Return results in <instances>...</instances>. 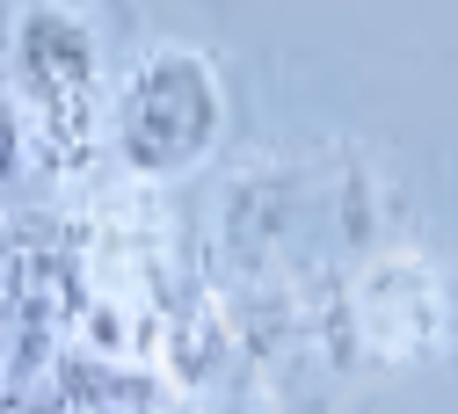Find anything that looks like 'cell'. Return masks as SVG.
<instances>
[{"label":"cell","instance_id":"4","mask_svg":"<svg viewBox=\"0 0 458 414\" xmlns=\"http://www.w3.org/2000/svg\"><path fill=\"white\" fill-rule=\"evenodd\" d=\"M30 153H37V131H30V109L8 95V80H0V190L15 182V174L30 167Z\"/></svg>","mask_w":458,"mask_h":414},{"label":"cell","instance_id":"2","mask_svg":"<svg viewBox=\"0 0 458 414\" xmlns=\"http://www.w3.org/2000/svg\"><path fill=\"white\" fill-rule=\"evenodd\" d=\"M8 95L30 109V131L59 153H81L109 139V102H102V37L73 0H22L8 44H0Z\"/></svg>","mask_w":458,"mask_h":414},{"label":"cell","instance_id":"1","mask_svg":"<svg viewBox=\"0 0 458 414\" xmlns=\"http://www.w3.org/2000/svg\"><path fill=\"white\" fill-rule=\"evenodd\" d=\"M225 139V73L197 44H153L109 95V146L139 182H182Z\"/></svg>","mask_w":458,"mask_h":414},{"label":"cell","instance_id":"3","mask_svg":"<svg viewBox=\"0 0 458 414\" xmlns=\"http://www.w3.org/2000/svg\"><path fill=\"white\" fill-rule=\"evenodd\" d=\"M350 313L378 357H429L444 342V283L422 255H378L350 283Z\"/></svg>","mask_w":458,"mask_h":414}]
</instances>
